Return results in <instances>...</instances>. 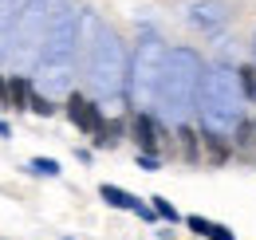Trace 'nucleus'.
Here are the masks:
<instances>
[{
    "instance_id": "3",
    "label": "nucleus",
    "mask_w": 256,
    "mask_h": 240,
    "mask_svg": "<svg viewBox=\"0 0 256 240\" xmlns=\"http://www.w3.org/2000/svg\"><path fill=\"white\" fill-rule=\"evenodd\" d=\"M87 83L98 98H118L122 83H126V56H122V44L110 28H95V44L87 52Z\"/></svg>"
},
{
    "instance_id": "10",
    "label": "nucleus",
    "mask_w": 256,
    "mask_h": 240,
    "mask_svg": "<svg viewBox=\"0 0 256 240\" xmlns=\"http://www.w3.org/2000/svg\"><path fill=\"white\" fill-rule=\"evenodd\" d=\"M186 228H190V232H197V240H236V232H232L228 224L209 220V216H197V212H190V216H186Z\"/></svg>"
},
{
    "instance_id": "11",
    "label": "nucleus",
    "mask_w": 256,
    "mask_h": 240,
    "mask_svg": "<svg viewBox=\"0 0 256 240\" xmlns=\"http://www.w3.org/2000/svg\"><path fill=\"white\" fill-rule=\"evenodd\" d=\"M201 150H205V162H209V166H224V162L232 158V142H228L224 134L201 130Z\"/></svg>"
},
{
    "instance_id": "13",
    "label": "nucleus",
    "mask_w": 256,
    "mask_h": 240,
    "mask_svg": "<svg viewBox=\"0 0 256 240\" xmlns=\"http://www.w3.org/2000/svg\"><path fill=\"white\" fill-rule=\"evenodd\" d=\"M232 154L236 158H256V118H240V126L232 130Z\"/></svg>"
},
{
    "instance_id": "5",
    "label": "nucleus",
    "mask_w": 256,
    "mask_h": 240,
    "mask_svg": "<svg viewBox=\"0 0 256 240\" xmlns=\"http://www.w3.org/2000/svg\"><path fill=\"white\" fill-rule=\"evenodd\" d=\"M166 48L154 32L142 36L138 52H134V71H130V87H134V98L142 106H154L158 102V87H162V71H166Z\"/></svg>"
},
{
    "instance_id": "2",
    "label": "nucleus",
    "mask_w": 256,
    "mask_h": 240,
    "mask_svg": "<svg viewBox=\"0 0 256 240\" xmlns=\"http://www.w3.org/2000/svg\"><path fill=\"white\" fill-rule=\"evenodd\" d=\"M197 102H201V106H197V110H201V130L232 138V130L244 118V110H240L244 90H240L236 71L213 67V71L205 75V83H201V98H197Z\"/></svg>"
},
{
    "instance_id": "17",
    "label": "nucleus",
    "mask_w": 256,
    "mask_h": 240,
    "mask_svg": "<svg viewBox=\"0 0 256 240\" xmlns=\"http://www.w3.org/2000/svg\"><path fill=\"white\" fill-rule=\"evenodd\" d=\"M150 205H154V212H158V220H166V224H182V220H186L166 197H150Z\"/></svg>"
},
{
    "instance_id": "8",
    "label": "nucleus",
    "mask_w": 256,
    "mask_h": 240,
    "mask_svg": "<svg viewBox=\"0 0 256 240\" xmlns=\"http://www.w3.org/2000/svg\"><path fill=\"white\" fill-rule=\"evenodd\" d=\"M24 4L28 0H0V63L12 52V32H16V20H20Z\"/></svg>"
},
{
    "instance_id": "18",
    "label": "nucleus",
    "mask_w": 256,
    "mask_h": 240,
    "mask_svg": "<svg viewBox=\"0 0 256 240\" xmlns=\"http://www.w3.org/2000/svg\"><path fill=\"white\" fill-rule=\"evenodd\" d=\"M28 170H32V174H40V178H60V174H64L56 158H32V162H28Z\"/></svg>"
},
{
    "instance_id": "20",
    "label": "nucleus",
    "mask_w": 256,
    "mask_h": 240,
    "mask_svg": "<svg viewBox=\"0 0 256 240\" xmlns=\"http://www.w3.org/2000/svg\"><path fill=\"white\" fill-rule=\"evenodd\" d=\"M134 162H138L142 174H158V170H162V158H158V154H134Z\"/></svg>"
},
{
    "instance_id": "7",
    "label": "nucleus",
    "mask_w": 256,
    "mask_h": 240,
    "mask_svg": "<svg viewBox=\"0 0 256 240\" xmlns=\"http://www.w3.org/2000/svg\"><path fill=\"white\" fill-rule=\"evenodd\" d=\"M64 110H67V118H71V126H75L79 134H87V138H95L98 130L106 126L98 98H87V94H79V90H71L64 98Z\"/></svg>"
},
{
    "instance_id": "9",
    "label": "nucleus",
    "mask_w": 256,
    "mask_h": 240,
    "mask_svg": "<svg viewBox=\"0 0 256 240\" xmlns=\"http://www.w3.org/2000/svg\"><path fill=\"white\" fill-rule=\"evenodd\" d=\"M174 146H178V154H182V162H190V166H201V162H205V150H201V126L182 122Z\"/></svg>"
},
{
    "instance_id": "19",
    "label": "nucleus",
    "mask_w": 256,
    "mask_h": 240,
    "mask_svg": "<svg viewBox=\"0 0 256 240\" xmlns=\"http://www.w3.org/2000/svg\"><path fill=\"white\" fill-rule=\"evenodd\" d=\"M56 110H60V106H56V98H48V94H40V90L32 94V114H40V118H52Z\"/></svg>"
},
{
    "instance_id": "1",
    "label": "nucleus",
    "mask_w": 256,
    "mask_h": 240,
    "mask_svg": "<svg viewBox=\"0 0 256 240\" xmlns=\"http://www.w3.org/2000/svg\"><path fill=\"white\" fill-rule=\"evenodd\" d=\"M201 83H205V75H201L197 52H190V48L170 52L166 56V71H162V87H158V102L166 110V118L178 122V126L190 118V110L201 98Z\"/></svg>"
},
{
    "instance_id": "15",
    "label": "nucleus",
    "mask_w": 256,
    "mask_h": 240,
    "mask_svg": "<svg viewBox=\"0 0 256 240\" xmlns=\"http://www.w3.org/2000/svg\"><path fill=\"white\" fill-rule=\"evenodd\" d=\"M122 138H130L126 118H106V126L98 130V134L91 138V142H95V150H114V146H118Z\"/></svg>"
},
{
    "instance_id": "14",
    "label": "nucleus",
    "mask_w": 256,
    "mask_h": 240,
    "mask_svg": "<svg viewBox=\"0 0 256 240\" xmlns=\"http://www.w3.org/2000/svg\"><path fill=\"white\" fill-rule=\"evenodd\" d=\"M98 197H102L110 209H122V212H138V205H142L134 193H126L122 185H110V181H102V185H98Z\"/></svg>"
},
{
    "instance_id": "6",
    "label": "nucleus",
    "mask_w": 256,
    "mask_h": 240,
    "mask_svg": "<svg viewBox=\"0 0 256 240\" xmlns=\"http://www.w3.org/2000/svg\"><path fill=\"white\" fill-rule=\"evenodd\" d=\"M126 130H130V142L138 146V154H158L166 150V142H170V130L162 126L158 114H150V110H134L126 114Z\"/></svg>"
},
{
    "instance_id": "4",
    "label": "nucleus",
    "mask_w": 256,
    "mask_h": 240,
    "mask_svg": "<svg viewBox=\"0 0 256 240\" xmlns=\"http://www.w3.org/2000/svg\"><path fill=\"white\" fill-rule=\"evenodd\" d=\"M44 8L48 0H28L20 20H16V32H12V52L8 60L16 63L20 71H32L36 63H44Z\"/></svg>"
},
{
    "instance_id": "16",
    "label": "nucleus",
    "mask_w": 256,
    "mask_h": 240,
    "mask_svg": "<svg viewBox=\"0 0 256 240\" xmlns=\"http://www.w3.org/2000/svg\"><path fill=\"white\" fill-rule=\"evenodd\" d=\"M236 79H240V90H244V102H252V106H256V63L236 67Z\"/></svg>"
},
{
    "instance_id": "12",
    "label": "nucleus",
    "mask_w": 256,
    "mask_h": 240,
    "mask_svg": "<svg viewBox=\"0 0 256 240\" xmlns=\"http://www.w3.org/2000/svg\"><path fill=\"white\" fill-rule=\"evenodd\" d=\"M32 94L28 75H8V110H32Z\"/></svg>"
}]
</instances>
